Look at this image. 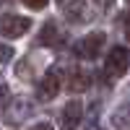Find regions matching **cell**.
<instances>
[{
    "label": "cell",
    "mask_w": 130,
    "mask_h": 130,
    "mask_svg": "<svg viewBox=\"0 0 130 130\" xmlns=\"http://www.w3.org/2000/svg\"><path fill=\"white\" fill-rule=\"evenodd\" d=\"M127 65H130V52L125 47H115L109 50V55H107V62H104V73H107V78H122L125 70H127Z\"/></svg>",
    "instance_id": "6da1fadb"
},
{
    "label": "cell",
    "mask_w": 130,
    "mask_h": 130,
    "mask_svg": "<svg viewBox=\"0 0 130 130\" xmlns=\"http://www.w3.org/2000/svg\"><path fill=\"white\" fill-rule=\"evenodd\" d=\"M29 29H31V18H26V16L8 13V16H3V21H0V34L5 39H18V37H24Z\"/></svg>",
    "instance_id": "7a4b0ae2"
},
{
    "label": "cell",
    "mask_w": 130,
    "mask_h": 130,
    "mask_svg": "<svg viewBox=\"0 0 130 130\" xmlns=\"http://www.w3.org/2000/svg\"><path fill=\"white\" fill-rule=\"evenodd\" d=\"M102 47H104V34L102 31H94V34L83 37L78 44H75V55L83 57V60H94V57H99Z\"/></svg>",
    "instance_id": "3957f363"
},
{
    "label": "cell",
    "mask_w": 130,
    "mask_h": 130,
    "mask_svg": "<svg viewBox=\"0 0 130 130\" xmlns=\"http://www.w3.org/2000/svg\"><path fill=\"white\" fill-rule=\"evenodd\" d=\"M60 8H62V13L68 21H73V24H86V21L91 18L89 13V8H86L83 0H57Z\"/></svg>",
    "instance_id": "277c9868"
},
{
    "label": "cell",
    "mask_w": 130,
    "mask_h": 130,
    "mask_svg": "<svg viewBox=\"0 0 130 130\" xmlns=\"http://www.w3.org/2000/svg\"><path fill=\"white\" fill-rule=\"evenodd\" d=\"M60 94V78H57V70H50L47 75H42V81L37 86V96L42 102H50Z\"/></svg>",
    "instance_id": "5b68a950"
},
{
    "label": "cell",
    "mask_w": 130,
    "mask_h": 130,
    "mask_svg": "<svg viewBox=\"0 0 130 130\" xmlns=\"http://www.w3.org/2000/svg\"><path fill=\"white\" fill-rule=\"evenodd\" d=\"M81 102H68L65 104V109H62V115H60V125H62V130H75L78 127V122H81Z\"/></svg>",
    "instance_id": "8992f818"
},
{
    "label": "cell",
    "mask_w": 130,
    "mask_h": 130,
    "mask_svg": "<svg viewBox=\"0 0 130 130\" xmlns=\"http://www.w3.org/2000/svg\"><path fill=\"white\" fill-rule=\"evenodd\" d=\"M39 42L42 44H50V47H60L62 44V34H60L55 21H47L44 24V29H42V34H39Z\"/></svg>",
    "instance_id": "52a82bcc"
},
{
    "label": "cell",
    "mask_w": 130,
    "mask_h": 130,
    "mask_svg": "<svg viewBox=\"0 0 130 130\" xmlns=\"http://www.w3.org/2000/svg\"><path fill=\"white\" fill-rule=\"evenodd\" d=\"M89 86H91V78L83 70H70V78H68V89L70 91H86Z\"/></svg>",
    "instance_id": "ba28073f"
},
{
    "label": "cell",
    "mask_w": 130,
    "mask_h": 130,
    "mask_svg": "<svg viewBox=\"0 0 130 130\" xmlns=\"http://www.w3.org/2000/svg\"><path fill=\"white\" fill-rule=\"evenodd\" d=\"M21 3H24L26 8H34V10H42L47 5V0H21Z\"/></svg>",
    "instance_id": "9c48e42d"
},
{
    "label": "cell",
    "mask_w": 130,
    "mask_h": 130,
    "mask_svg": "<svg viewBox=\"0 0 130 130\" xmlns=\"http://www.w3.org/2000/svg\"><path fill=\"white\" fill-rule=\"evenodd\" d=\"M10 57H13V50L5 47V44H0V62H5V60H10Z\"/></svg>",
    "instance_id": "30bf717a"
},
{
    "label": "cell",
    "mask_w": 130,
    "mask_h": 130,
    "mask_svg": "<svg viewBox=\"0 0 130 130\" xmlns=\"http://www.w3.org/2000/svg\"><path fill=\"white\" fill-rule=\"evenodd\" d=\"M31 130H55V127H52V125H47V122H39V125H34Z\"/></svg>",
    "instance_id": "8fae6325"
},
{
    "label": "cell",
    "mask_w": 130,
    "mask_h": 130,
    "mask_svg": "<svg viewBox=\"0 0 130 130\" xmlns=\"http://www.w3.org/2000/svg\"><path fill=\"white\" fill-rule=\"evenodd\" d=\"M94 3L99 5V8H109V5H112V0H94Z\"/></svg>",
    "instance_id": "7c38bea8"
},
{
    "label": "cell",
    "mask_w": 130,
    "mask_h": 130,
    "mask_svg": "<svg viewBox=\"0 0 130 130\" xmlns=\"http://www.w3.org/2000/svg\"><path fill=\"white\" fill-rule=\"evenodd\" d=\"M5 96H8V89H5V86H3V89H0V102H3Z\"/></svg>",
    "instance_id": "4fadbf2b"
},
{
    "label": "cell",
    "mask_w": 130,
    "mask_h": 130,
    "mask_svg": "<svg viewBox=\"0 0 130 130\" xmlns=\"http://www.w3.org/2000/svg\"><path fill=\"white\" fill-rule=\"evenodd\" d=\"M125 37H127V39H130V26H127V29H125Z\"/></svg>",
    "instance_id": "5bb4252c"
},
{
    "label": "cell",
    "mask_w": 130,
    "mask_h": 130,
    "mask_svg": "<svg viewBox=\"0 0 130 130\" xmlns=\"http://www.w3.org/2000/svg\"><path fill=\"white\" fill-rule=\"evenodd\" d=\"M127 3H130V0H127Z\"/></svg>",
    "instance_id": "9a60e30c"
}]
</instances>
